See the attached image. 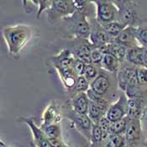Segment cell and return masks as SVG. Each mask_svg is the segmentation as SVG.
<instances>
[{
  "instance_id": "1",
  "label": "cell",
  "mask_w": 147,
  "mask_h": 147,
  "mask_svg": "<svg viewBox=\"0 0 147 147\" xmlns=\"http://www.w3.org/2000/svg\"><path fill=\"white\" fill-rule=\"evenodd\" d=\"M90 89L107 99L111 103L112 100H118L122 92L119 93L117 73H111L99 69V73L96 79L90 83Z\"/></svg>"
},
{
  "instance_id": "2",
  "label": "cell",
  "mask_w": 147,
  "mask_h": 147,
  "mask_svg": "<svg viewBox=\"0 0 147 147\" xmlns=\"http://www.w3.org/2000/svg\"><path fill=\"white\" fill-rule=\"evenodd\" d=\"M3 35L10 55H18L32 37V29L29 26L16 25L4 28Z\"/></svg>"
},
{
  "instance_id": "3",
  "label": "cell",
  "mask_w": 147,
  "mask_h": 147,
  "mask_svg": "<svg viewBox=\"0 0 147 147\" xmlns=\"http://www.w3.org/2000/svg\"><path fill=\"white\" fill-rule=\"evenodd\" d=\"M113 2L119 10V22L125 27L141 26L144 20L140 17V2L132 0H115Z\"/></svg>"
},
{
  "instance_id": "4",
  "label": "cell",
  "mask_w": 147,
  "mask_h": 147,
  "mask_svg": "<svg viewBox=\"0 0 147 147\" xmlns=\"http://www.w3.org/2000/svg\"><path fill=\"white\" fill-rule=\"evenodd\" d=\"M61 23L66 26L69 33L74 38L89 39L91 34V24L88 20V16L79 11H76L72 15L61 20Z\"/></svg>"
},
{
  "instance_id": "5",
  "label": "cell",
  "mask_w": 147,
  "mask_h": 147,
  "mask_svg": "<svg viewBox=\"0 0 147 147\" xmlns=\"http://www.w3.org/2000/svg\"><path fill=\"white\" fill-rule=\"evenodd\" d=\"M96 5V21L101 25L119 21V10L111 0L92 1Z\"/></svg>"
},
{
  "instance_id": "6",
  "label": "cell",
  "mask_w": 147,
  "mask_h": 147,
  "mask_svg": "<svg viewBox=\"0 0 147 147\" xmlns=\"http://www.w3.org/2000/svg\"><path fill=\"white\" fill-rule=\"evenodd\" d=\"M67 49L75 57L85 62L87 65L92 64L91 53L92 45L89 39L85 38H73L67 45Z\"/></svg>"
},
{
  "instance_id": "7",
  "label": "cell",
  "mask_w": 147,
  "mask_h": 147,
  "mask_svg": "<svg viewBox=\"0 0 147 147\" xmlns=\"http://www.w3.org/2000/svg\"><path fill=\"white\" fill-rule=\"evenodd\" d=\"M46 12L48 20L53 23L72 15L76 12V8L73 0L52 1L51 8Z\"/></svg>"
},
{
  "instance_id": "8",
  "label": "cell",
  "mask_w": 147,
  "mask_h": 147,
  "mask_svg": "<svg viewBox=\"0 0 147 147\" xmlns=\"http://www.w3.org/2000/svg\"><path fill=\"white\" fill-rule=\"evenodd\" d=\"M127 147L143 146L146 141L142 129V121L140 119H130L125 134Z\"/></svg>"
},
{
  "instance_id": "9",
  "label": "cell",
  "mask_w": 147,
  "mask_h": 147,
  "mask_svg": "<svg viewBox=\"0 0 147 147\" xmlns=\"http://www.w3.org/2000/svg\"><path fill=\"white\" fill-rule=\"evenodd\" d=\"M66 117L68 118L75 125L80 133L86 138V140L91 143L92 130L93 127V123L91 121L88 114H81L76 113L73 109L66 111Z\"/></svg>"
},
{
  "instance_id": "10",
  "label": "cell",
  "mask_w": 147,
  "mask_h": 147,
  "mask_svg": "<svg viewBox=\"0 0 147 147\" xmlns=\"http://www.w3.org/2000/svg\"><path fill=\"white\" fill-rule=\"evenodd\" d=\"M91 24V34L89 40L92 46L96 48H100L103 45L114 42V38L109 34L100 24L96 21V20H92L89 21Z\"/></svg>"
},
{
  "instance_id": "11",
  "label": "cell",
  "mask_w": 147,
  "mask_h": 147,
  "mask_svg": "<svg viewBox=\"0 0 147 147\" xmlns=\"http://www.w3.org/2000/svg\"><path fill=\"white\" fill-rule=\"evenodd\" d=\"M128 97L125 92H122L117 101L112 103L106 113L107 119L112 123H115L128 114Z\"/></svg>"
},
{
  "instance_id": "12",
  "label": "cell",
  "mask_w": 147,
  "mask_h": 147,
  "mask_svg": "<svg viewBox=\"0 0 147 147\" xmlns=\"http://www.w3.org/2000/svg\"><path fill=\"white\" fill-rule=\"evenodd\" d=\"M136 31H137V27L127 26L122 30V32L115 38L114 41L116 43L124 45L127 49L139 46L140 45L136 38Z\"/></svg>"
},
{
  "instance_id": "13",
  "label": "cell",
  "mask_w": 147,
  "mask_h": 147,
  "mask_svg": "<svg viewBox=\"0 0 147 147\" xmlns=\"http://www.w3.org/2000/svg\"><path fill=\"white\" fill-rule=\"evenodd\" d=\"M147 104V98H133L128 100V114L129 119H140Z\"/></svg>"
},
{
  "instance_id": "14",
  "label": "cell",
  "mask_w": 147,
  "mask_h": 147,
  "mask_svg": "<svg viewBox=\"0 0 147 147\" xmlns=\"http://www.w3.org/2000/svg\"><path fill=\"white\" fill-rule=\"evenodd\" d=\"M145 51L146 49L140 45L127 49L126 61L136 67H145Z\"/></svg>"
},
{
  "instance_id": "15",
  "label": "cell",
  "mask_w": 147,
  "mask_h": 147,
  "mask_svg": "<svg viewBox=\"0 0 147 147\" xmlns=\"http://www.w3.org/2000/svg\"><path fill=\"white\" fill-rule=\"evenodd\" d=\"M75 61V57L71 53L67 48L63 50L59 55L52 58V64L54 67L58 70L71 68L73 66V62Z\"/></svg>"
},
{
  "instance_id": "16",
  "label": "cell",
  "mask_w": 147,
  "mask_h": 147,
  "mask_svg": "<svg viewBox=\"0 0 147 147\" xmlns=\"http://www.w3.org/2000/svg\"><path fill=\"white\" fill-rule=\"evenodd\" d=\"M90 100L87 92H81L71 98V108L78 113L88 114Z\"/></svg>"
},
{
  "instance_id": "17",
  "label": "cell",
  "mask_w": 147,
  "mask_h": 147,
  "mask_svg": "<svg viewBox=\"0 0 147 147\" xmlns=\"http://www.w3.org/2000/svg\"><path fill=\"white\" fill-rule=\"evenodd\" d=\"M24 122L30 126L34 136V142L37 147H51L48 138L40 128L37 127L32 119H25Z\"/></svg>"
},
{
  "instance_id": "18",
  "label": "cell",
  "mask_w": 147,
  "mask_h": 147,
  "mask_svg": "<svg viewBox=\"0 0 147 147\" xmlns=\"http://www.w3.org/2000/svg\"><path fill=\"white\" fill-rule=\"evenodd\" d=\"M126 53L127 48L115 41L106 45L104 51V54H110L121 63L126 61Z\"/></svg>"
},
{
  "instance_id": "19",
  "label": "cell",
  "mask_w": 147,
  "mask_h": 147,
  "mask_svg": "<svg viewBox=\"0 0 147 147\" xmlns=\"http://www.w3.org/2000/svg\"><path fill=\"white\" fill-rule=\"evenodd\" d=\"M120 66L121 62H119L116 58H114L110 54H104L100 68L111 73H117Z\"/></svg>"
},
{
  "instance_id": "20",
  "label": "cell",
  "mask_w": 147,
  "mask_h": 147,
  "mask_svg": "<svg viewBox=\"0 0 147 147\" xmlns=\"http://www.w3.org/2000/svg\"><path fill=\"white\" fill-rule=\"evenodd\" d=\"M88 97L89 98L91 102H92L93 103H95L96 105H98L102 111L105 113H107L111 103L109 102L107 99H105L104 98H102L101 96H99L98 94H97L96 92H94L92 89H88L87 92Z\"/></svg>"
},
{
  "instance_id": "21",
  "label": "cell",
  "mask_w": 147,
  "mask_h": 147,
  "mask_svg": "<svg viewBox=\"0 0 147 147\" xmlns=\"http://www.w3.org/2000/svg\"><path fill=\"white\" fill-rule=\"evenodd\" d=\"M40 129L48 139H61V129L59 123L41 125Z\"/></svg>"
},
{
  "instance_id": "22",
  "label": "cell",
  "mask_w": 147,
  "mask_h": 147,
  "mask_svg": "<svg viewBox=\"0 0 147 147\" xmlns=\"http://www.w3.org/2000/svg\"><path fill=\"white\" fill-rule=\"evenodd\" d=\"M88 116L89 117L91 121L94 125H98L102 117L106 116V113H104L98 105H96L95 103H93L90 101Z\"/></svg>"
},
{
  "instance_id": "23",
  "label": "cell",
  "mask_w": 147,
  "mask_h": 147,
  "mask_svg": "<svg viewBox=\"0 0 147 147\" xmlns=\"http://www.w3.org/2000/svg\"><path fill=\"white\" fill-rule=\"evenodd\" d=\"M90 88V82L84 78V76H81L78 78L77 82L73 88V89L69 92L72 94V98L81 92H87Z\"/></svg>"
},
{
  "instance_id": "24",
  "label": "cell",
  "mask_w": 147,
  "mask_h": 147,
  "mask_svg": "<svg viewBox=\"0 0 147 147\" xmlns=\"http://www.w3.org/2000/svg\"><path fill=\"white\" fill-rule=\"evenodd\" d=\"M129 121L130 119L126 116L124 119L113 123L112 125V136L113 135H123L125 136V132H126V129L128 128V125L129 124Z\"/></svg>"
},
{
  "instance_id": "25",
  "label": "cell",
  "mask_w": 147,
  "mask_h": 147,
  "mask_svg": "<svg viewBox=\"0 0 147 147\" xmlns=\"http://www.w3.org/2000/svg\"><path fill=\"white\" fill-rule=\"evenodd\" d=\"M102 26L103 27V29L114 39L122 32V30L125 28H126L125 25H123L119 21H114V22L109 23V24H104Z\"/></svg>"
},
{
  "instance_id": "26",
  "label": "cell",
  "mask_w": 147,
  "mask_h": 147,
  "mask_svg": "<svg viewBox=\"0 0 147 147\" xmlns=\"http://www.w3.org/2000/svg\"><path fill=\"white\" fill-rule=\"evenodd\" d=\"M104 147H127V142L125 136L123 135L111 136L105 142Z\"/></svg>"
},
{
  "instance_id": "27",
  "label": "cell",
  "mask_w": 147,
  "mask_h": 147,
  "mask_svg": "<svg viewBox=\"0 0 147 147\" xmlns=\"http://www.w3.org/2000/svg\"><path fill=\"white\" fill-rule=\"evenodd\" d=\"M76 11H79L87 16H88L92 9V1H81V0H73Z\"/></svg>"
},
{
  "instance_id": "28",
  "label": "cell",
  "mask_w": 147,
  "mask_h": 147,
  "mask_svg": "<svg viewBox=\"0 0 147 147\" xmlns=\"http://www.w3.org/2000/svg\"><path fill=\"white\" fill-rule=\"evenodd\" d=\"M136 38L139 45L145 49H147V25H141L137 27Z\"/></svg>"
},
{
  "instance_id": "29",
  "label": "cell",
  "mask_w": 147,
  "mask_h": 147,
  "mask_svg": "<svg viewBox=\"0 0 147 147\" xmlns=\"http://www.w3.org/2000/svg\"><path fill=\"white\" fill-rule=\"evenodd\" d=\"M99 69L100 68L92 65V64H88L86 66V68H85V71H84L83 76L91 83L98 77V75L99 73Z\"/></svg>"
},
{
  "instance_id": "30",
  "label": "cell",
  "mask_w": 147,
  "mask_h": 147,
  "mask_svg": "<svg viewBox=\"0 0 147 147\" xmlns=\"http://www.w3.org/2000/svg\"><path fill=\"white\" fill-rule=\"evenodd\" d=\"M103 57H104V53L101 50L92 46V50L91 53V61L92 65L99 68L101 67V63Z\"/></svg>"
},
{
  "instance_id": "31",
  "label": "cell",
  "mask_w": 147,
  "mask_h": 147,
  "mask_svg": "<svg viewBox=\"0 0 147 147\" xmlns=\"http://www.w3.org/2000/svg\"><path fill=\"white\" fill-rule=\"evenodd\" d=\"M87 64L85 62H83L82 61L78 60V59H75L74 62H73V66L72 68L74 70V71L76 72V74L81 77L84 75V71H85V68H86Z\"/></svg>"
},
{
  "instance_id": "32",
  "label": "cell",
  "mask_w": 147,
  "mask_h": 147,
  "mask_svg": "<svg viewBox=\"0 0 147 147\" xmlns=\"http://www.w3.org/2000/svg\"><path fill=\"white\" fill-rule=\"evenodd\" d=\"M37 4H38V7H39V10L37 13V19H39L40 17V14L42 11L44 10H48L51 4H52V1H49V0H45V1H37Z\"/></svg>"
},
{
  "instance_id": "33",
  "label": "cell",
  "mask_w": 147,
  "mask_h": 147,
  "mask_svg": "<svg viewBox=\"0 0 147 147\" xmlns=\"http://www.w3.org/2000/svg\"><path fill=\"white\" fill-rule=\"evenodd\" d=\"M51 147H67L62 142L61 139H48Z\"/></svg>"
},
{
  "instance_id": "34",
  "label": "cell",
  "mask_w": 147,
  "mask_h": 147,
  "mask_svg": "<svg viewBox=\"0 0 147 147\" xmlns=\"http://www.w3.org/2000/svg\"><path fill=\"white\" fill-rule=\"evenodd\" d=\"M141 121H146L147 122V104L143 111V114H142V117H141Z\"/></svg>"
},
{
  "instance_id": "35",
  "label": "cell",
  "mask_w": 147,
  "mask_h": 147,
  "mask_svg": "<svg viewBox=\"0 0 147 147\" xmlns=\"http://www.w3.org/2000/svg\"><path fill=\"white\" fill-rule=\"evenodd\" d=\"M144 62H145V67L147 68V49L145 51V57H144Z\"/></svg>"
},
{
  "instance_id": "36",
  "label": "cell",
  "mask_w": 147,
  "mask_h": 147,
  "mask_svg": "<svg viewBox=\"0 0 147 147\" xmlns=\"http://www.w3.org/2000/svg\"><path fill=\"white\" fill-rule=\"evenodd\" d=\"M142 147H147V140H146V141L144 142V144H143V146Z\"/></svg>"
}]
</instances>
